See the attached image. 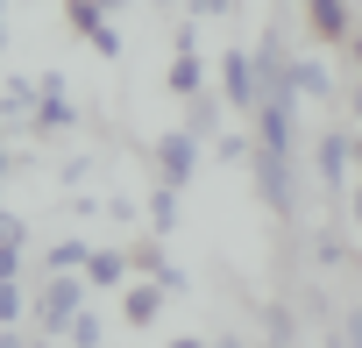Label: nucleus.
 I'll return each mask as SVG.
<instances>
[{
    "mask_svg": "<svg viewBox=\"0 0 362 348\" xmlns=\"http://www.w3.org/2000/svg\"><path fill=\"white\" fill-rule=\"evenodd\" d=\"M86 277H93V284H121V277H128V256L100 249V256H86Z\"/></svg>",
    "mask_w": 362,
    "mask_h": 348,
    "instance_id": "obj_8",
    "label": "nucleus"
},
{
    "mask_svg": "<svg viewBox=\"0 0 362 348\" xmlns=\"http://www.w3.org/2000/svg\"><path fill=\"white\" fill-rule=\"evenodd\" d=\"M78 263H86L78 242H57V249H50V270H78Z\"/></svg>",
    "mask_w": 362,
    "mask_h": 348,
    "instance_id": "obj_11",
    "label": "nucleus"
},
{
    "mask_svg": "<svg viewBox=\"0 0 362 348\" xmlns=\"http://www.w3.org/2000/svg\"><path fill=\"white\" fill-rule=\"evenodd\" d=\"M221 79H228V107H256L263 100V64H249V50H228Z\"/></svg>",
    "mask_w": 362,
    "mask_h": 348,
    "instance_id": "obj_1",
    "label": "nucleus"
},
{
    "mask_svg": "<svg viewBox=\"0 0 362 348\" xmlns=\"http://www.w3.org/2000/svg\"><path fill=\"white\" fill-rule=\"evenodd\" d=\"M156 306H163V284H128V320H135V327H149Z\"/></svg>",
    "mask_w": 362,
    "mask_h": 348,
    "instance_id": "obj_6",
    "label": "nucleus"
},
{
    "mask_svg": "<svg viewBox=\"0 0 362 348\" xmlns=\"http://www.w3.org/2000/svg\"><path fill=\"white\" fill-rule=\"evenodd\" d=\"M0 170H8V156H0Z\"/></svg>",
    "mask_w": 362,
    "mask_h": 348,
    "instance_id": "obj_13",
    "label": "nucleus"
},
{
    "mask_svg": "<svg viewBox=\"0 0 362 348\" xmlns=\"http://www.w3.org/2000/svg\"><path fill=\"white\" fill-rule=\"evenodd\" d=\"M0 114H15V121H22V114H36V86H29V79H15V86H8V100H0Z\"/></svg>",
    "mask_w": 362,
    "mask_h": 348,
    "instance_id": "obj_10",
    "label": "nucleus"
},
{
    "mask_svg": "<svg viewBox=\"0 0 362 348\" xmlns=\"http://www.w3.org/2000/svg\"><path fill=\"white\" fill-rule=\"evenodd\" d=\"M305 8H313V29L320 36H334V43L348 36V0H305Z\"/></svg>",
    "mask_w": 362,
    "mask_h": 348,
    "instance_id": "obj_5",
    "label": "nucleus"
},
{
    "mask_svg": "<svg viewBox=\"0 0 362 348\" xmlns=\"http://www.w3.org/2000/svg\"><path fill=\"white\" fill-rule=\"evenodd\" d=\"M86 306V291H78V277L71 270H57L50 277V291H43V334H64V320Z\"/></svg>",
    "mask_w": 362,
    "mask_h": 348,
    "instance_id": "obj_2",
    "label": "nucleus"
},
{
    "mask_svg": "<svg viewBox=\"0 0 362 348\" xmlns=\"http://www.w3.org/2000/svg\"><path fill=\"white\" fill-rule=\"evenodd\" d=\"M320 178H327L334 192L348 185V135H327V142H320Z\"/></svg>",
    "mask_w": 362,
    "mask_h": 348,
    "instance_id": "obj_4",
    "label": "nucleus"
},
{
    "mask_svg": "<svg viewBox=\"0 0 362 348\" xmlns=\"http://www.w3.org/2000/svg\"><path fill=\"white\" fill-rule=\"evenodd\" d=\"M22 313V298H15V277H0V320H15Z\"/></svg>",
    "mask_w": 362,
    "mask_h": 348,
    "instance_id": "obj_12",
    "label": "nucleus"
},
{
    "mask_svg": "<svg viewBox=\"0 0 362 348\" xmlns=\"http://www.w3.org/2000/svg\"><path fill=\"white\" fill-rule=\"evenodd\" d=\"M170 93H199V57H192V43H177V64H170Z\"/></svg>",
    "mask_w": 362,
    "mask_h": 348,
    "instance_id": "obj_7",
    "label": "nucleus"
},
{
    "mask_svg": "<svg viewBox=\"0 0 362 348\" xmlns=\"http://www.w3.org/2000/svg\"><path fill=\"white\" fill-rule=\"evenodd\" d=\"M149 221H156V235H170V228H177V185H163V192L149 199Z\"/></svg>",
    "mask_w": 362,
    "mask_h": 348,
    "instance_id": "obj_9",
    "label": "nucleus"
},
{
    "mask_svg": "<svg viewBox=\"0 0 362 348\" xmlns=\"http://www.w3.org/2000/svg\"><path fill=\"white\" fill-rule=\"evenodd\" d=\"M156 163H163V185H185V178H192V163H199V142L177 128V135L156 142Z\"/></svg>",
    "mask_w": 362,
    "mask_h": 348,
    "instance_id": "obj_3",
    "label": "nucleus"
}]
</instances>
